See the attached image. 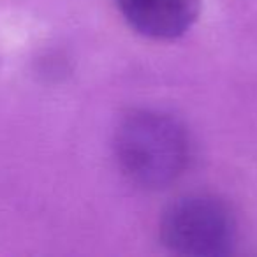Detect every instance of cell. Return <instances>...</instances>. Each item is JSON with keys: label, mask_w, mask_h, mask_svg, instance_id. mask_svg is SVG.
I'll list each match as a JSON object with an SVG mask.
<instances>
[{"label": "cell", "mask_w": 257, "mask_h": 257, "mask_svg": "<svg viewBox=\"0 0 257 257\" xmlns=\"http://www.w3.org/2000/svg\"><path fill=\"white\" fill-rule=\"evenodd\" d=\"M234 218L229 208L211 196L180 197L161 220L162 243L180 255H225L234 245Z\"/></svg>", "instance_id": "2"}, {"label": "cell", "mask_w": 257, "mask_h": 257, "mask_svg": "<svg viewBox=\"0 0 257 257\" xmlns=\"http://www.w3.org/2000/svg\"><path fill=\"white\" fill-rule=\"evenodd\" d=\"M114 148L125 175L150 189L176 180L189 161L185 128L169 114L157 111L127 114L118 125Z\"/></svg>", "instance_id": "1"}, {"label": "cell", "mask_w": 257, "mask_h": 257, "mask_svg": "<svg viewBox=\"0 0 257 257\" xmlns=\"http://www.w3.org/2000/svg\"><path fill=\"white\" fill-rule=\"evenodd\" d=\"M114 4L131 29L157 41L182 37L201 11V0H114Z\"/></svg>", "instance_id": "3"}]
</instances>
